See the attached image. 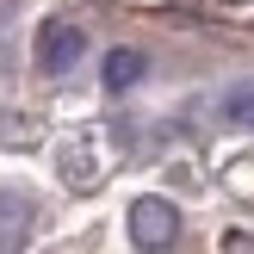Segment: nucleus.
<instances>
[{
	"instance_id": "39448f33",
	"label": "nucleus",
	"mask_w": 254,
	"mask_h": 254,
	"mask_svg": "<svg viewBox=\"0 0 254 254\" xmlns=\"http://www.w3.org/2000/svg\"><path fill=\"white\" fill-rule=\"evenodd\" d=\"M230 112H236V118H248V124H254V93H236V106H230Z\"/></svg>"
},
{
	"instance_id": "f03ea898",
	"label": "nucleus",
	"mask_w": 254,
	"mask_h": 254,
	"mask_svg": "<svg viewBox=\"0 0 254 254\" xmlns=\"http://www.w3.org/2000/svg\"><path fill=\"white\" fill-rule=\"evenodd\" d=\"M174 230H180V217H174L168 198H136V205H130V236H136V248H149V254L168 248Z\"/></svg>"
},
{
	"instance_id": "f257e3e1",
	"label": "nucleus",
	"mask_w": 254,
	"mask_h": 254,
	"mask_svg": "<svg viewBox=\"0 0 254 254\" xmlns=\"http://www.w3.org/2000/svg\"><path fill=\"white\" fill-rule=\"evenodd\" d=\"M81 50H87L81 25H68V19H50L44 31H37V68L62 74V68H74V62H81Z\"/></svg>"
},
{
	"instance_id": "20e7f679",
	"label": "nucleus",
	"mask_w": 254,
	"mask_h": 254,
	"mask_svg": "<svg viewBox=\"0 0 254 254\" xmlns=\"http://www.w3.org/2000/svg\"><path fill=\"white\" fill-rule=\"evenodd\" d=\"M136 74H143V56L136 50H112L106 56V87H130Z\"/></svg>"
},
{
	"instance_id": "7ed1b4c3",
	"label": "nucleus",
	"mask_w": 254,
	"mask_h": 254,
	"mask_svg": "<svg viewBox=\"0 0 254 254\" xmlns=\"http://www.w3.org/2000/svg\"><path fill=\"white\" fill-rule=\"evenodd\" d=\"M25 230H31V205L19 192H0V254H19Z\"/></svg>"
}]
</instances>
